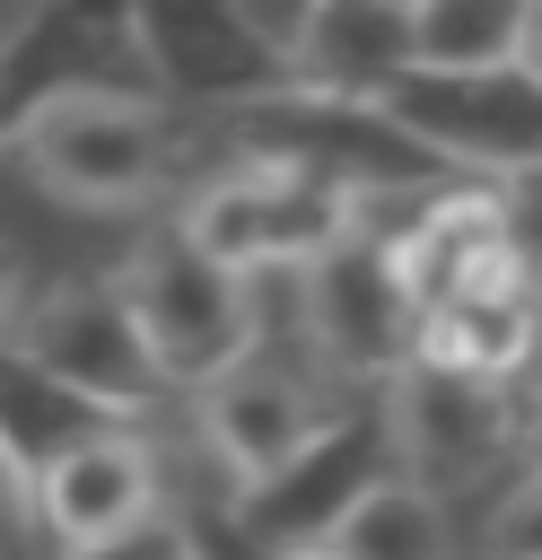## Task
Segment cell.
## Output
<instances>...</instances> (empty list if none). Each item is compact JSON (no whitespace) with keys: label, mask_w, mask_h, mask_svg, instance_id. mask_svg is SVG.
I'll return each mask as SVG.
<instances>
[{"label":"cell","mask_w":542,"mask_h":560,"mask_svg":"<svg viewBox=\"0 0 542 560\" xmlns=\"http://www.w3.org/2000/svg\"><path fill=\"white\" fill-rule=\"evenodd\" d=\"M402 9H411V0H402Z\"/></svg>","instance_id":"22"},{"label":"cell","mask_w":542,"mask_h":560,"mask_svg":"<svg viewBox=\"0 0 542 560\" xmlns=\"http://www.w3.org/2000/svg\"><path fill=\"white\" fill-rule=\"evenodd\" d=\"M140 70H157L184 96H254L280 61L236 26L227 0H131Z\"/></svg>","instance_id":"11"},{"label":"cell","mask_w":542,"mask_h":560,"mask_svg":"<svg viewBox=\"0 0 542 560\" xmlns=\"http://www.w3.org/2000/svg\"><path fill=\"white\" fill-rule=\"evenodd\" d=\"M533 499H542L533 481H516V490L498 499V516H490V560H542V551H533Z\"/></svg>","instance_id":"19"},{"label":"cell","mask_w":542,"mask_h":560,"mask_svg":"<svg viewBox=\"0 0 542 560\" xmlns=\"http://www.w3.org/2000/svg\"><path fill=\"white\" fill-rule=\"evenodd\" d=\"M61 560H192V525H184L175 508H149V516H131L122 534L61 542Z\"/></svg>","instance_id":"16"},{"label":"cell","mask_w":542,"mask_h":560,"mask_svg":"<svg viewBox=\"0 0 542 560\" xmlns=\"http://www.w3.org/2000/svg\"><path fill=\"white\" fill-rule=\"evenodd\" d=\"M149 508H157V446L140 429L96 420L87 438H70V446H52L35 464V525H44V542L122 534Z\"/></svg>","instance_id":"10"},{"label":"cell","mask_w":542,"mask_h":560,"mask_svg":"<svg viewBox=\"0 0 542 560\" xmlns=\"http://www.w3.org/2000/svg\"><path fill=\"white\" fill-rule=\"evenodd\" d=\"M358 219V192L315 184V175H280V166H236L219 184H201L175 228L227 262V271H297L306 254H323L341 228Z\"/></svg>","instance_id":"8"},{"label":"cell","mask_w":542,"mask_h":560,"mask_svg":"<svg viewBox=\"0 0 542 560\" xmlns=\"http://www.w3.org/2000/svg\"><path fill=\"white\" fill-rule=\"evenodd\" d=\"M192 560H210V551H192Z\"/></svg>","instance_id":"21"},{"label":"cell","mask_w":542,"mask_h":560,"mask_svg":"<svg viewBox=\"0 0 542 560\" xmlns=\"http://www.w3.org/2000/svg\"><path fill=\"white\" fill-rule=\"evenodd\" d=\"M9 350H17L35 376H52L61 394H79V402H96V411H114V420L175 402V385L157 376V359H149V341H140L114 271L52 280V289L17 315V341H9Z\"/></svg>","instance_id":"5"},{"label":"cell","mask_w":542,"mask_h":560,"mask_svg":"<svg viewBox=\"0 0 542 560\" xmlns=\"http://www.w3.org/2000/svg\"><path fill=\"white\" fill-rule=\"evenodd\" d=\"M227 9H236V26H245L271 61H288V44H297V26H306L315 0H227Z\"/></svg>","instance_id":"18"},{"label":"cell","mask_w":542,"mask_h":560,"mask_svg":"<svg viewBox=\"0 0 542 560\" xmlns=\"http://www.w3.org/2000/svg\"><path fill=\"white\" fill-rule=\"evenodd\" d=\"M9 158L70 210H131L166 184V122L114 79H70L17 114Z\"/></svg>","instance_id":"1"},{"label":"cell","mask_w":542,"mask_h":560,"mask_svg":"<svg viewBox=\"0 0 542 560\" xmlns=\"http://www.w3.org/2000/svg\"><path fill=\"white\" fill-rule=\"evenodd\" d=\"M9 280H17V271H9V254H0V324H9Z\"/></svg>","instance_id":"20"},{"label":"cell","mask_w":542,"mask_h":560,"mask_svg":"<svg viewBox=\"0 0 542 560\" xmlns=\"http://www.w3.org/2000/svg\"><path fill=\"white\" fill-rule=\"evenodd\" d=\"M332 542L341 560H446V508L402 481V472H376L341 516H332Z\"/></svg>","instance_id":"15"},{"label":"cell","mask_w":542,"mask_h":560,"mask_svg":"<svg viewBox=\"0 0 542 560\" xmlns=\"http://www.w3.org/2000/svg\"><path fill=\"white\" fill-rule=\"evenodd\" d=\"M411 61L428 70L533 61V0H411Z\"/></svg>","instance_id":"14"},{"label":"cell","mask_w":542,"mask_h":560,"mask_svg":"<svg viewBox=\"0 0 542 560\" xmlns=\"http://www.w3.org/2000/svg\"><path fill=\"white\" fill-rule=\"evenodd\" d=\"M428 166H463L490 184H525L542 158V88L533 61H481V70H393L367 96Z\"/></svg>","instance_id":"3"},{"label":"cell","mask_w":542,"mask_h":560,"mask_svg":"<svg viewBox=\"0 0 542 560\" xmlns=\"http://www.w3.org/2000/svg\"><path fill=\"white\" fill-rule=\"evenodd\" d=\"M393 70H411V9L402 0H315L280 79L323 96H376Z\"/></svg>","instance_id":"13"},{"label":"cell","mask_w":542,"mask_h":560,"mask_svg":"<svg viewBox=\"0 0 542 560\" xmlns=\"http://www.w3.org/2000/svg\"><path fill=\"white\" fill-rule=\"evenodd\" d=\"M192 394H201V438H210L227 490L280 472V464L341 411V376H332L306 341L280 350V341H262V332H254V350H236V359H227L210 385H192Z\"/></svg>","instance_id":"6"},{"label":"cell","mask_w":542,"mask_h":560,"mask_svg":"<svg viewBox=\"0 0 542 560\" xmlns=\"http://www.w3.org/2000/svg\"><path fill=\"white\" fill-rule=\"evenodd\" d=\"M297 315H306V350L341 385H385L411 359V324H420V306L367 219H350L323 254L297 262Z\"/></svg>","instance_id":"7"},{"label":"cell","mask_w":542,"mask_h":560,"mask_svg":"<svg viewBox=\"0 0 542 560\" xmlns=\"http://www.w3.org/2000/svg\"><path fill=\"white\" fill-rule=\"evenodd\" d=\"M105 52H140L131 44V0H35L17 18V35L0 44V149L17 131V114L44 96V88H70V79H105L87 61Z\"/></svg>","instance_id":"12"},{"label":"cell","mask_w":542,"mask_h":560,"mask_svg":"<svg viewBox=\"0 0 542 560\" xmlns=\"http://www.w3.org/2000/svg\"><path fill=\"white\" fill-rule=\"evenodd\" d=\"M385 411V446L393 472L420 481L428 499L490 481L516 446H525V368L516 376H481V368H437V359H402L376 385Z\"/></svg>","instance_id":"4"},{"label":"cell","mask_w":542,"mask_h":560,"mask_svg":"<svg viewBox=\"0 0 542 560\" xmlns=\"http://www.w3.org/2000/svg\"><path fill=\"white\" fill-rule=\"evenodd\" d=\"M0 560H52V542L35 525V472L17 464L9 438H0Z\"/></svg>","instance_id":"17"},{"label":"cell","mask_w":542,"mask_h":560,"mask_svg":"<svg viewBox=\"0 0 542 560\" xmlns=\"http://www.w3.org/2000/svg\"><path fill=\"white\" fill-rule=\"evenodd\" d=\"M114 289H122V306H131V324H140V341H149V359H157V376H166L175 394L210 385V376H219L236 350H254V332H262L254 271L210 262L175 219H157V228L122 254Z\"/></svg>","instance_id":"2"},{"label":"cell","mask_w":542,"mask_h":560,"mask_svg":"<svg viewBox=\"0 0 542 560\" xmlns=\"http://www.w3.org/2000/svg\"><path fill=\"white\" fill-rule=\"evenodd\" d=\"M376 472H393L385 411H376V402L332 411V420H323V429H315L280 472H262V481H245V490H236L227 534H236V542H254V551L297 542V534H332V516H341Z\"/></svg>","instance_id":"9"}]
</instances>
